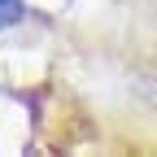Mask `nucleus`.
I'll list each match as a JSON object with an SVG mask.
<instances>
[{"instance_id":"obj_1","label":"nucleus","mask_w":157,"mask_h":157,"mask_svg":"<svg viewBox=\"0 0 157 157\" xmlns=\"http://www.w3.org/2000/svg\"><path fill=\"white\" fill-rule=\"evenodd\" d=\"M22 22V0H0V26Z\"/></svg>"}]
</instances>
